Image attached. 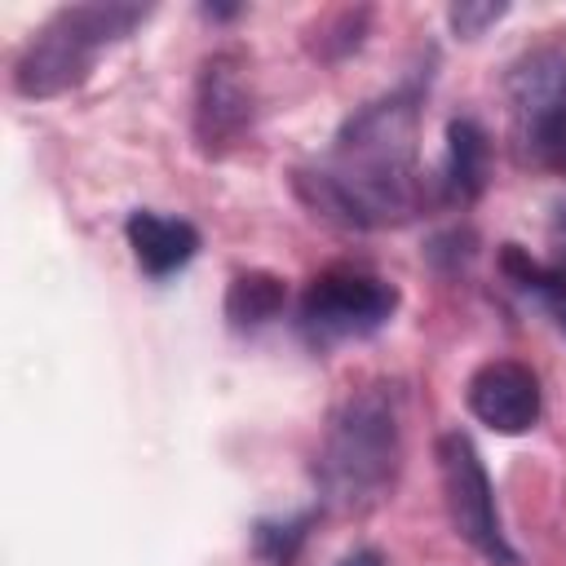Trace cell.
Wrapping results in <instances>:
<instances>
[{
	"label": "cell",
	"instance_id": "12",
	"mask_svg": "<svg viewBox=\"0 0 566 566\" xmlns=\"http://www.w3.org/2000/svg\"><path fill=\"white\" fill-rule=\"evenodd\" d=\"M500 270L509 274V283H513L517 292H526L531 301H539V310L566 332V270H557L553 261L526 256L517 243H504Z\"/></svg>",
	"mask_w": 566,
	"mask_h": 566
},
{
	"label": "cell",
	"instance_id": "3",
	"mask_svg": "<svg viewBox=\"0 0 566 566\" xmlns=\"http://www.w3.org/2000/svg\"><path fill=\"white\" fill-rule=\"evenodd\" d=\"M155 13V4H137V0H97V4H62L53 9L31 40L22 44L18 62H13V93L44 102L57 97L75 84L88 80V71L97 66V57L128 40L146 18Z\"/></svg>",
	"mask_w": 566,
	"mask_h": 566
},
{
	"label": "cell",
	"instance_id": "7",
	"mask_svg": "<svg viewBox=\"0 0 566 566\" xmlns=\"http://www.w3.org/2000/svg\"><path fill=\"white\" fill-rule=\"evenodd\" d=\"M256 128V88L239 49H217L195 80V142L208 159L239 150Z\"/></svg>",
	"mask_w": 566,
	"mask_h": 566
},
{
	"label": "cell",
	"instance_id": "5",
	"mask_svg": "<svg viewBox=\"0 0 566 566\" xmlns=\"http://www.w3.org/2000/svg\"><path fill=\"white\" fill-rule=\"evenodd\" d=\"M433 455H438V482H442V504H447L451 531L473 553H482L491 566H522L517 548L504 535V522L495 509V486H491V473H486L473 438L451 429L438 438Z\"/></svg>",
	"mask_w": 566,
	"mask_h": 566
},
{
	"label": "cell",
	"instance_id": "2",
	"mask_svg": "<svg viewBox=\"0 0 566 566\" xmlns=\"http://www.w3.org/2000/svg\"><path fill=\"white\" fill-rule=\"evenodd\" d=\"M402 473V407L394 385L371 380L349 389L327 416L314 478L336 513L376 509Z\"/></svg>",
	"mask_w": 566,
	"mask_h": 566
},
{
	"label": "cell",
	"instance_id": "9",
	"mask_svg": "<svg viewBox=\"0 0 566 566\" xmlns=\"http://www.w3.org/2000/svg\"><path fill=\"white\" fill-rule=\"evenodd\" d=\"M486 168H491V142H486L482 124L469 115H455L447 124V150H442V168L433 177L438 203L469 208L486 190Z\"/></svg>",
	"mask_w": 566,
	"mask_h": 566
},
{
	"label": "cell",
	"instance_id": "4",
	"mask_svg": "<svg viewBox=\"0 0 566 566\" xmlns=\"http://www.w3.org/2000/svg\"><path fill=\"white\" fill-rule=\"evenodd\" d=\"M398 287L363 265H327L318 270L296 305V327L314 349H332L340 340H363L380 332L398 314Z\"/></svg>",
	"mask_w": 566,
	"mask_h": 566
},
{
	"label": "cell",
	"instance_id": "8",
	"mask_svg": "<svg viewBox=\"0 0 566 566\" xmlns=\"http://www.w3.org/2000/svg\"><path fill=\"white\" fill-rule=\"evenodd\" d=\"M464 402L486 429H495L504 438L535 429L544 416L539 376L517 358H486L482 367H473V376L464 385Z\"/></svg>",
	"mask_w": 566,
	"mask_h": 566
},
{
	"label": "cell",
	"instance_id": "13",
	"mask_svg": "<svg viewBox=\"0 0 566 566\" xmlns=\"http://www.w3.org/2000/svg\"><path fill=\"white\" fill-rule=\"evenodd\" d=\"M314 513H292V517H261L252 526V557L256 566H296L305 539H310Z\"/></svg>",
	"mask_w": 566,
	"mask_h": 566
},
{
	"label": "cell",
	"instance_id": "15",
	"mask_svg": "<svg viewBox=\"0 0 566 566\" xmlns=\"http://www.w3.org/2000/svg\"><path fill=\"white\" fill-rule=\"evenodd\" d=\"M553 265L566 270V208H557L553 217Z\"/></svg>",
	"mask_w": 566,
	"mask_h": 566
},
{
	"label": "cell",
	"instance_id": "6",
	"mask_svg": "<svg viewBox=\"0 0 566 566\" xmlns=\"http://www.w3.org/2000/svg\"><path fill=\"white\" fill-rule=\"evenodd\" d=\"M509 106L522 155L566 177V44H539L513 66Z\"/></svg>",
	"mask_w": 566,
	"mask_h": 566
},
{
	"label": "cell",
	"instance_id": "16",
	"mask_svg": "<svg viewBox=\"0 0 566 566\" xmlns=\"http://www.w3.org/2000/svg\"><path fill=\"white\" fill-rule=\"evenodd\" d=\"M336 566H385V553H380V548H354V553H345Z\"/></svg>",
	"mask_w": 566,
	"mask_h": 566
},
{
	"label": "cell",
	"instance_id": "10",
	"mask_svg": "<svg viewBox=\"0 0 566 566\" xmlns=\"http://www.w3.org/2000/svg\"><path fill=\"white\" fill-rule=\"evenodd\" d=\"M124 239H128L137 265H142L150 279L177 274V270L190 265L195 252H199V230H195L186 217H168V212H155V208L128 212Z\"/></svg>",
	"mask_w": 566,
	"mask_h": 566
},
{
	"label": "cell",
	"instance_id": "14",
	"mask_svg": "<svg viewBox=\"0 0 566 566\" xmlns=\"http://www.w3.org/2000/svg\"><path fill=\"white\" fill-rule=\"evenodd\" d=\"M509 13V4H491V0H460V4H451L447 9V22H451V31L455 35H464V40H478L486 27H495L500 18Z\"/></svg>",
	"mask_w": 566,
	"mask_h": 566
},
{
	"label": "cell",
	"instance_id": "1",
	"mask_svg": "<svg viewBox=\"0 0 566 566\" xmlns=\"http://www.w3.org/2000/svg\"><path fill=\"white\" fill-rule=\"evenodd\" d=\"M424 93L429 75H411L376 102L358 106L340 124L327 159L292 172V186L305 208H314V217L349 230H385L407 226L429 203H438L433 181L420 172Z\"/></svg>",
	"mask_w": 566,
	"mask_h": 566
},
{
	"label": "cell",
	"instance_id": "11",
	"mask_svg": "<svg viewBox=\"0 0 566 566\" xmlns=\"http://www.w3.org/2000/svg\"><path fill=\"white\" fill-rule=\"evenodd\" d=\"M283 305H287V287L270 270H243L226 287V318L234 332H256V327L274 323L283 314Z\"/></svg>",
	"mask_w": 566,
	"mask_h": 566
}]
</instances>
